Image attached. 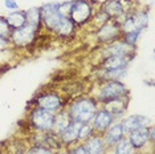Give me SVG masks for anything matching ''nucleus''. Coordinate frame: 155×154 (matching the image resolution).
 Segmentation results:
<instances>
[{"label":"nucleus","instance_id":"1","mask_svg":"<svg viewBox=\"0 0 155 154\" xmlns=\"http://www.w3.org/2000/svg\"><path fill=\"white\" fill-rule=\"evenodd\" d=\"M97 110V101L90 97H84V99L76 100L70 105L68 113L72 121L80 122V124H87V122H91Z\"/></svg>","mask_w":155,"mask_h":154},{"label":"nucleus","instance_id":"2","mask_svg":"<svg viewBox=\"0 0 155 154\" xmlns=\"http://www.w3.org/2000/svg\"><path fill=\"white\" fill-rule=\"evenodd\" d=\"M127 93H129V90L123 82H121L119 80H109V81H106L100 88L98 100L101 102L106 104L109 101L125 99L127 96Z\"/></svg>","mask_w":155,"mask_h":154},{"label":"nucleus","instance_id":"3","mask_svg":"<svg viewBox=\"0 0 155 154\" xmlns=\"http://www.w3.org/2000/svg\"><path fill=\"white\" fill-rule=\"evenodd\" d=\"M91 15H93V9L87 0H73L72 8L69 12V19L76 27L84 25L87 20H90Z\"/></svg>","mask_w":155,"mask_h":154},{"label":"nucleus","instance_id":"4","mask_svg":"<svg viewBox=\"0 0 155 154\" xmlns=\"http://www.w3.org/2000/svg\"><path fill=\"white\" fill-rule=\"evenodd\" d=\"M38 31H40V28L31 25V24H25L21 28L13 29L11 32L9 40L16 47H27V45H29L35 40Z\"/></svg>","mask_w":155,"mask_h":154},{"label":"nucleus","instance_id":"5","mask_svg":"<svg viewBox=\"0 0 155 154\" xmlns=\"http://www.w3.org/2000/svg\"><path fill=\"white\" fill-rule=\"evenodd\" d=\"M31 122L40 132H52L54 125V113L38 106L33 109L31 114Z\"/></svg>","mask_w":155,"mask_h":154},{"label":"nucleus","instance_id":"6","mask_svg":"<svg viewBox=\"0 0 155 154\" xmlns=\"http://www.w3.org/2000/svg\"><path fill=\"white\" fill-rule=\"evenodd\" d=\"M58 7H60V3H47V4L41 5L40 9H41V17H43V24L48 29L53 31L56 25L58 24V22L62 19L61 13L58 11Z\"/></svg>","mask_w":155,"mask_h":154},{"label":"nucleus","instance_id":"7","mask_svg":"<svg viewBox=\"0 0 155 154\" xmlns=\"http://www.w3.org/2000/svg\"><path fill=\"white\" fill-rule=\"evenodd\" d=\"M121 36V25L119 23H105L100 27V29L97 31V38L101 43H110V41L118 40Z\"/></svg>","mask_w":155,"mask_h":154},{"label":"nucleus","instance_id":"8","mask_svg":"<svg viewBox=\"0 0 155 154\" xmlns=\"http://www.w3.org/2000/svg\"><path fill=\"white\" fill-rule=\"evenodd\" d=\"M37 104L45 110L57 113L62 108V99L56 93H44L37 99Z\"/></svg>","mask_w":155,"mask_h":154},{"label":"nucleus","instance_id":"9","mask_svg":"<svg viewBox=\"0 0 155 154\" xmlns=\"http://www.w3.org/2000/svg\"><path fill=\"white\" fill-rule=\"evenodd\" d=\"M91 121H93L91 126H93L94 130L98 133H105L113 125L114 116L110 112H107L106 109H101V110H97L96 116L93 117Z\"/></svg>","mask_w":155,"mask_h":154},{"label":"nucleus","instance_id":"10","mask_svg":"<svg viewBox=\"0 0 155 154\" xmlns=\"http://www.w3.org/2000/svg\"><path fill=\"white\" fill-rule=\"evenodd\" d=\"M129 141L134 149H140L150 141V128L142 126L129 133Z\"/></svg>","mask_w":155,"mask_h":154},{"label":"nucleus","instance_id":"11","mask_svg":"<svg viewBox=\"0 0 155 154\" xmlns=\"http://www.w3.org/2000/svg\"><path fill=\"white\" fill-rule=\"evenodd\" d=\"M133 56H119V55H113V56H106V59L102 62L104 71L107 69H117V68H125L129 66L130 61L133 60Z\"/></svg>","mask_w":155,"mask_h":154},{"label":"nucleus","instance_id":"12","mask_svg":"<svg viewBox=\"0 0 155 154\" xmlns=\"http://www.w3.org/2000/svg\"><path fill=\"white\" fill-rule=\"evenodd\" d=\"M149 118L146 116H140V114H133V116H129L126 117L125 120H122V126H123V130L125 133H130L133 130L138 128H142V126H147L149 124Z\"/></svg>","mask_w":155,"mask_h":154},{"label":"nucleus","instance_id":"13","mask_svg":"<svg viewBox=\"0 0 155 154\" xmlns=\"http://www.w3.org/2000/svg\"><path fill=\"white\" fill-rule=\"evenodd\" d=\"M81 125L82 124L76 122V121L70 122L65 130L62 133H60V138L62 139V142L66 143V145H70V143H74L76 141H78V133H80Z\"/></svg>","mask_w":155,"mask_h":154},{"label":"nucleus","instance_id":"14","mask_svg":"<svg viewBox=\"0 0 155 154\" xmlns=\"http://www.w3.org/2000/svg\"><path fill=\"white\" fill-rule=\"evenodd\" d=\"M102 11L106 12L110 19H113V17L118 19V17H121L126 13L125 5H123V3L119 2V0H107L104 4V9H102Z\"/></svg>","mask_w":155,"mask_h":154},{"label":"nucleus","instance_id":"15","mask_svg":"<svg viewBox=\"0 0 155 154\" xmlns=\"http://www.w3.org/2000/svg\"><path fill=\"white\" fill-rule=\"evenodd\" d=\"M74 31H76V25L73 24L72 20L69 17H62L53 29V32L58 35L60 37H70L74 35Z\"/></svg>","mask_w":155,"mask_h":154},{"label":"nucleus","instance_id":"16","mask_svg":"<svg viewBox=\"0 0 155 154\" xmlns=\"http://www.w3.org/2000/svg\"><path fill=\"white\" fill-rule=\"evenodd\" d=\"M123 136H125V130H123L122 124L119 122V124L111 125V126L105 132V139L104 141L106 143H109V145H115L119 139L123 138Z\"/></svg>","mask_w":155,"mask_h":154},{"label":"nucleus","instance_id":"17","mask_svg":"<svg viewBox=\"0 0 155 154\" xmlns=\"http://www.w3.org/2000/svg\"><path fill=\"white\" fill-rule=\"evenodd\" d=\"M84 146H85L87 154H104L105 141L101 136H90Z\"/></svg>","mask_w":155,"mask_h":154},{"label":"nucleus","instance_id":"18","mask_svg":"<svg viewBox=\"0 0 155 154\" xmlns=\"http://www.w3.org/2000/svg\"><path fill=\"white\" fill-rule=\"evenodd\" d=\"M70 122H72V118L68 112H57V114H54V125L52 132L60 136V133L64 132Z\"/></svg>","mask_w":155,"mask_h":154},{"label":"nucleus","instance_id":"19","mask_svg":"<svg viewBox=\"0 0 155 154\" xmlns=\"http://www.w3.org/2000/svg\"><path fill=\"white\" fill-rule=\"evenodd\" d=\"M5 20L8 23L9 28L13 29H17V28H21L23 25L27 24V19H25V12L24 11H15L11 12L5 16Z\"/></svg>","mask_w":155,"mask_h":154},{"label":"nucleus","instance_id":"20","mask_svg":"<svg viewBox=\"0 0 155 154\" xmlns=\"http://www.w3.org/2000/svg\"><path fill=\"white\" fill-rule=\"evenodd\" d=\"M133 20V25L134 29L142 32L144 28H147V23H149V13L146 11H135L133 13H130Z\"/></svg>","mask_w":155,"mask_h":154},{"label":"nucleus","instance_id":"21","mask_svg":"<svg viewBox=\"0 0 155 154\" xmlns=\"http://www.w3.org/2000/svg\"><path fill=\"white\" fill-rule=\"evenodd\" d=\"M25 19H27V24L41 28V25H43V17H41L40 7H32L28 11H25Z\"/></svg>","mask_w":155,"mask_h":154},{"label":"nucleus","instance_id":"22","mask_svg":"<svg viewBox=\"0 0 155 154\" xmlns=\"http://www.w3.org/2000/svg\"><path fill=\"white\" fill-rule=\"evenodd\" d=\"M125 100H127V97H125V99H119V100H114V101H109V102L105 104V106H106V110L110 112V113L114 116H119L122 114L123 112L126 110V102Z\"/></svg>","mask_w":155,"mask_h":154},{"label":"nucleus","instance_id":"23","mask_svg":"<svg viewBox=\"0 0 155 154\" xmlns=\"http://www.w3.org/2000/svg\"><path fill=\"white\" fill-rule=\"evenodd\" d=\"M133 145L130 143L129 138L123 137L122 139L115 143V149H114V154H133Z\"/></svg>","mask_w":155,"mask_h":154},{"label":"nucleus","instance_id":"24","mask_svg":"<svg viewBox=\"0 0 155 154\" xmlns=\"http://www.w3.org/2000/svg\"><path fill=\"white\" fill-rule=\"evenodd\" d=\"M127 73V66L125 68H117V69H107V71H104V79L105 80H119L122 77L126 76Z\"/></svg>","mask_w":155,"mask_h":154},{"label":"nucleus","instance_id":"25","mask_svg":"<svg viewBox=\"0 0 155 154\" xmlns=\"http://www.w3.org/2000/svg\"><path fill=\"white\" fill-rule=\"evenodd\" d=\"M12 29L9 28L8 23H7L4 16H0V40L4 41V43H9V37H11Z\"/></svg>","mask_w":155,"mask_h":154},{"label":"nucleus","instance_id":"26","mask_svg":"<svg viewBox=\"0 0 155 154\" xmlns=\"http://www.w3.org/2000/svg\"><path fill=\"white\" fill-rule=\"evenodd\" d=\"M94 129L91 126V122L87 124H82L80 128V133H78V139H87L90 136H93Z\"/></svg>","mask_w":155,"mask_h":154},{"label":"nucleus","instance_id":"27","mask_svg":"<svg viewBox=\"0 0 155 154\" xmlns=\"http://www.w3.org/2000/svg\"><path fill=\"white\" fill-rule=\"evenodd\" d=\"M140 33L142 32H138V31H133V32H129V33H123V41H125L127 45H130V47H135Z\"/></svg>","mask_w":155,"mask_h":154},{"label":"nucleus","instance_id":"28","mask_svg":"<svg viewBox=\"0 0 155 154\" xmlns=\"http://www.w3.org/2000/svg\"><path fill=\"white\" fill-rule=\"evenodd\" d=\"M27 154H53L51 149H47L44 146H36V148H32L27 152Z\"/></svg>","mask_w":155,"mask_h":154},{"label":"nucleus","instance_id":"29","mask_svg":"<svg viewBox=\"0 0 155 154\" xmlns=\"http://www.w3.org/2000/svg\"><path fill=\"white\" fill-rule=\"evenodd\" d=\"M4 4L8 9H17L19 8V4H17L15 0H4Z\"/></svg>","mask_w":155,"mask_h":154},{"label":"nucleus","instance_id":"30","mask_svg":"<svg viewBox=\"0 0 155 154\" xmlns=\"http://www.w3.org/2000/svg\"><path fill=\"white\" fill-rule=\"evenodd\" d=\"M73 154H87V152H86L85 146H84V145H80V146H77V148L73 150Z\"/></svg>","mask_w":155,"mask_h":154},{"label":"nucleus","instance_id":"31","mask_svg":"<svg viewBox=\"0 0 155 154\" xmlns=\"http://www.w3.org/2000/svg\"><path fill=\"white\" fill-rule=\"evenodd\" d=\"M62 154H68V153H62Z\"/></svg>","mask_w":155,"mask_h":154}]
</instances>
